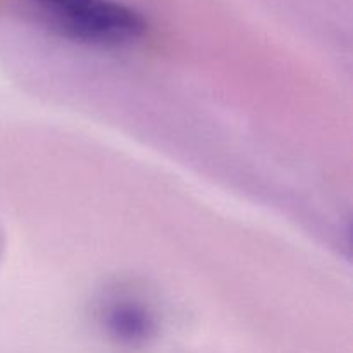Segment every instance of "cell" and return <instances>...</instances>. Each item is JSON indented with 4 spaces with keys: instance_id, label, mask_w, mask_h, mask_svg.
Instances as JSON below:
<instances>
[{
    "instance_id": "6da1fadb",
    "label": "cell",
    "mask_w": 353,
    "mask_h": 353,
    "mask_svg": "<svg viewBox=\"0 0 353 353\" xmlns=\"http://www.w3.org/2000/svg\"><path fill=\"white\" fill-rule=\"evenodd\" d=\"M68 37L93 45H121L145 31L140 12L117 0H34Z\"/></svg>"
},
{
    "instance_id": "7a4b0ae2",
    "label": "cell",
    "mask_w": 353,
    "mask_h": 353,
    "mask_svg": "<svg viewBox=\"0 0 353 353\" xmlns=\"http://www.w3.org/2000/svg\"><path fill=\"white\" fill-rule=\"evenodd\" d=\"M99 319L107 336L128 348L143 347L157 333V314L150 300L134 290L119 288L99 303Z\"/></svg>"
}]
</instances>
